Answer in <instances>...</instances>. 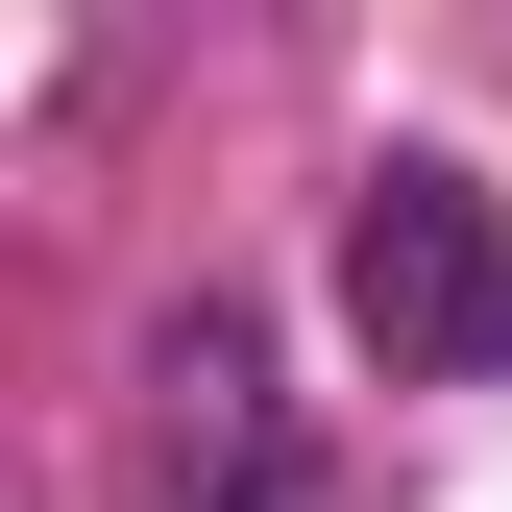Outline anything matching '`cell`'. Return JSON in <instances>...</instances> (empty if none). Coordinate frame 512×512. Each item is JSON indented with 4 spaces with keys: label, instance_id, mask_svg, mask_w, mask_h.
Wrapping results in <instances>:
<instances>
[{
    "label": "cell",
    "instance_id": "obj_2",
    "mask_svg": "<svg viewBox=\"0 0 512 512\" xmlns=\"http://www.w3.org/2000/svg\"><path fill=\"white\" fill-rule=\"evenodd\" d=\"M171 391H196V512H342V464L269 415V366H244V317H196L171 342Z\"/></svg>",
    "mask_w": 512,
    "mask_h": 512
},
{
    "label": "cell",
    "instance_id": "obj_1",
    "mask_svg": "<svg viewBox=\"0 0 512 512\" xmlns=\"http://www.w3.org/2000/svg\"><path fill=\"white\" fill-rule=\"evenodd\" d=\"M342 317H366L391 391H488V366H512V196L439 171V147H391L342 196Z\"/></svg>",
    "mask_w": 512,
    "mask_h": 512
}]
</instances>
